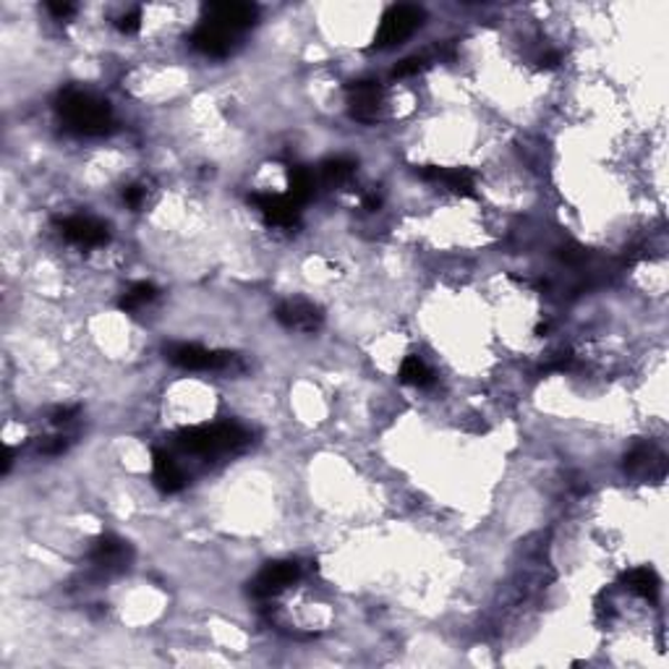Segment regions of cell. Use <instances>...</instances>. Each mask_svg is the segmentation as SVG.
Returning <instances> with one entry per match:
<instances>
[{"instance_id": "6da1fadb", "label": "cell", "mask_w": 669, "mask_h": 669, "mask_svg": "<svg viewBox=\"0 0 669 669\" xmlns=\"http://www.w3.org/2000/svg\"><path fill=\"white\" fill-rule=\"evenodd\" d=\"M421 19H424V11L416 9V6H393L377 24V32H374V48L393 50L405 40H411V37L416 35V29L421 27Z\"/></svg>"}]
</instances>
